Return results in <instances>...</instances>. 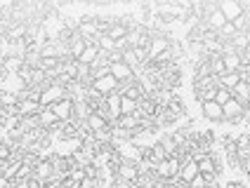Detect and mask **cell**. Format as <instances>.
I'll return each mask as SVG.
<instances>
[{
	"mask_svg": "<svg viewBox=\"0 0 250 188\" xmlns=\"http://www.w3.org/2000/svg\"><path fill=\"white\" fill-rule=\"evenodd\" d=\"M180 167H182V158L175 155V158H167V160L158 162V165L153 167V174L158 176L161 181H166V184H172L177 172H180Z\"/></svg>",
	"mask_w": 250,
	"mask_h": 188,
	"instance_id": "1",
	"label": "cell"
},
{
	"mask_svg": "<svg viewBox=\"0 0 250 188\" xmlns=\"http://www.w3.org/2000/svg\"><path fill=\"white\" fill-rule=\"evenodd\" d=\"M66 96H69V90L62 87V85H57V82H52V85H47V87L41 92V106L50 108V106H55L57 101L66 99Z\"/></svg>",
	"mask_w": 250,
	"mask_h": 188,
	"instance_id": "2",
	"label": "cell"
},
{
	"mask_svg": "<svg viewBox=\"0 0 250 188\" xmlns=\"http://www.w3.org/2000/svg\"><path fill=\"white\" fill-rule=\"evenodd\" d=\"M243 118H246V108L241 106L236 99H229L222 106V122H227V125H241V122H246Z\"/></svg>",
	"mask_w": 250,
	"mask_h": 188,
	"instance_id": "3",
	"label": "cell"
},
{
	"mask_svg": "<svg viewBox=\"0 0 250 188\" xmlns=\"http://www.w3.org/2000/svg\"><path fill=\"white\" fill-rule=\"evenodd\" d=\"M196 176H198V165H196V160H184L172 184H182V186H189V184L194 181Z\"/></svg>",
	"mask_w": 250,
	"mask_h": 188,
	"instance_id": "4",
	"label": "cell"
},
{
	"mask_svg": "<svg viewBox=\"0 0 250 188\" xmlns=\"http://www.w3.org/2000/svg\"><path fill=\"white\" fill-rule=\"evenodd\" d=\"M166 50H170V38H167V36H151V40L146 45V56H149V61H153L156 56H161Z\"/></svg>",
	"mask_w": 250,
	"mask_h": 188,
	"instance_id": "5",
	"label": "cell"
},
{
	"mask_svg": "<svg viewBox=\"0 0 250 188\" xmlns=\"http://www.w3.org/2000/svg\"><path fill=\"white\" fill-rule=\"evenodd\" d=\"M109 73H111L113 78L118 82H130L137 78V73L132 71V68L127 66L125 61H116V64H109Z\"/></svg>",
	"mask_w": 250,
	"mask_h": 188,
	"instance_id": "6",
	"label": "cell"
},
{
	"mask_svg": "<svg viewBox=\"0 0 250 188\" xmlns=\"http://www.w3.org/2000/svg\"><path fill=\"white\" fill-rule=\"evenodd\" d=\"M90 90L99 92L102 96H109L111 92H116V90H118V80H116L111 73H109V75H104V78H99V80H92Z\"/></svg>",
	"mask_w": 250,
	"mask_h": 188,
	"instance_id": "7",
	"label": "cell"
},
{
	"mask_svg": "<svg viewBox=\"0 0 250 188\" xmlns=\"http://www.w3.org/2000/svg\"><path fill=\"white\" fill-rule=\"evenodd\" d=\"M52 108V113L57 115V120L59 122H69L71 118H73V99L71 96H66V99H62V101H57Z\"/></svg>",
	"mask_w": 250,
	"mask_h": 188,
	"instance_id": "8",
	"label": "cell"
},
{
	"mask_svg": "<svg viewBox=\"0 0 250 188\" xmlns=\"http://www.w3.org/2000/svg\"><path fill=\"white\" fill-rule=\"evenodd\" d=\"M52 174H55V167H52L50 158H41V162L33 167V176L31 179H38L41 184H47L52 179Z\"/></svg>",
	"mask_w": 250,
	"mask_h": 188,
	"instance_id": "9",
	"label": "cell"
},
{
	"mask_svg": "<svg viewBox=\"0 0 250 188\" xmlns=\"http://www.w3.org/2000/svg\"><path fill=\"white\" fill-rule=\"evenodd\" d=\"M217 10L222 12V17L227 21H234L238 14L243 12V10H241V0H220V2H217Z\"/></svg>",
	"mask_w": 250,
	"mask_h": 188,
	"instance_id": "10",
	"label": "cell"
},
{
	"mask_svg": "<svg viewBox=\"0 0 250 188\" xmlns=\"http://www.w3.org/2000/svg\"><path fill=\"white\" fill-rule=\"evenodd\" d=\"M104 108H106V115H109V122H116L121 118V94L118 92H111L106 96V101H104Z\"/></svg>",
	"mask_w": 250,
	"mask_h": 188,
	"instance_id": "11",
	"label": "cell"
},
{
	"mask_svg": "<svg viewBox=\"0 0 250 188\" xmlns=\"http://www.w3.org/2000/svg\"><path fill=\"white\" fill-rule=\"evenodd\" d=\"M201 115L210 122H222V106L217 101H203L201 104Z\"/></svg>",
	"mask_w": 250,
	"mask_h": 188,
	"instance_id": "12",
	"label": "cell"
},
{
	"mask_svg": "<svg viewBox=\"0 0 250 188\" xmlns=\"http://www.w3.org/2000/svg\"><path fill=\"white\" fill-rule=\"evenodd\" d=\"M231 99H236L243 108L250 106V82H238L236 87L231 90Z\"/></svg>",
	"mask_w": 250,
	"mask_h": 188,
	"instance_id": "13",
	"label": "cell"
},
{
	"mask_svg": "<svg viewBox=\"0 0 250 188\" xmlns=\"http://www.w3.org/2000/svg\"><path fill=\"white\" fill-rule=\"evenodd\" d=\"M85 127H87V132L90 134H95V132H102V130H106V127H111L109 120L104 118V115H99V113H90V118L85 120Z\"/></svg>",
	"mask_w": 250,
	"mask_h": 188,
	"instance_id": "14",
	"label": "cell"
},
{
	"mask_svg": "<svg viewBox=\"0 0 250 188\" xmlns=\"http://www.w3.org/2000/svg\"><path fill=\"white\" fill-rule=\"evenodd\" d=\"M17 111H19V118H28V115H38L42 111V106L38 101H31V99H24L17 104Z\"/></svg>",
	"mask_w": 250,
	"mask_h": 188,
	"instance_id": "15",
	"label": "cell"
},
{
	"mask_svg": "<svg viewBox=\"0 0 250 188\" xmlns=\"http://www.w3.org/2000/svg\"><path fill=\"white\" fill-rule=\"evenodd\" d=\"M38 125H41L42 130H47V132H52L59 120H57V115L52 113V108H42L41 113H38Z\"/></svg>",
	"mask_w": 250,
	"mask_h": 188,
	"instance_id": "16",
	"label": "cell"
},
{
	"mask_svg": "<svg viewBox=\"0 0 250 188\" xmlns=\"http://www.w3.org/2000/svg\"><path fill=\"white\" fill-rule=\"evenodd\" d=\"M222 61H224V73H238L243 61H241V54L231 52V54H222Z\"/></svg>",
	"mask_w": 250,
	"mask_h": 188,
	"instance_id": "17",
	"label": "cell"
},
{
	"mask_svg": "<svg viewBox=\"0 0 250 188\" xmlns=\"http://www.w3.org/2000/svg\"><path fill=\"white\" fill-rule=\"evenodd\" d=\"M97 56H99L97 45H87V47L83 50V54L78 56V64H83V66H92V64L97 61Z\"/></svg>",
	"mask_w": 250,
	"mask_h": 188,
	"instance_id": "18",
	"label": "cell"
},
{
	"mask_svg": "<svg viewBox=\"0 0 250 188\" xmlns=\"http://www.w3.org/2000/svg\"><path fill=\"white\" fill-rule=\"evenodd\" d=\"M208 68L210 73L217 78V75H222L224 73V61H222V54H210L208 56Z\"/></svg>",
	"mask_w": 250,
	"mask_h": 188,
	"instance_id": "19",
	"label": "cell"
},
{
	"mask_svg": "<svg viewBox=\"0 0 250 188\" xmlns=\"http://www.w3.org/2000/svg\"><path fill=\"white\" fill-rule=\"evenodd\" d=\"M231 26L236 28V33H250V14H246V12H241L231 21Z\"/></svg>",
	"mask_w": 250,
	"mask_h": 188,
	"instance_id": "20",
	"label": "cell"
},
{
	"mask_svg": "<svg viewBox=\"0 0 250 188\" xmlns=\"http://www.w3.org/2000/svg\"><path fill=\"white\" fill-rule=\"evenodd\" d=\"M139 108V101H132L130 96H121V115H135Z\"/></svg>",
	"mask_w": 250,
	"mask_h": 188,
	"instance_id": "21",
	"label": "cell"
},
{
	"mask_svg": "<svg viewBox=\"0 0 250 188\" xmlns=\"http://www.w3.org/2000/svg\"><path fill=\"white\" fill-rule=\"evenodd\" d=\"M106 36L116 42V40H121V38H125V36H127V28H125L123 24H111V26H109V31H106Z\"/></svg>",
	"mask_w": 250,
	"mask_h": 188,
	"instance_id": "22",
	"label": "cell"
},
{
	"mask_svg": "<svg viewBox=\"0 0 250 188\" xmlns=\"http://www.w3.org/2000/svg\"><path fill=\"white\" fill-rule=\"evenodd\" d=\"M229 99H231V90H224V87H217V90H215V101H217L220 106H224Z\"/></svg>",
	"mask_w": 250,
	"mask_h": 188,
	"instance_id": "23",
	"label": "cell"
},
{
	"mask_svg": "<svg viewBox=\"0 0 250 188\" xmlns=\"http://www.w3.org/2000/svg\"><path fill=\"white\" fill-rule=\"evenodd\" d=\"M206 186H208V184H206V176H203V174H198L194 181L189 184V188H206Z\"/></svg>",
	"mask_w": 250,
	"mask_h": 188,
	"instance_id": "24",
	"label": "cell"
},
{
	"mask_svg": "<svg viewBox=\"0 0 250 188\" xmlns=\"http://www.w3.org/2000/svg\"><path fill=\"white\" fill-rule=\"evenodd\" d=\"M10 188H28V181H24V179H14L12 184H10Z\"/></svg>",
	"mask_w": 250,
	"mask_h": 188,
	"instance_id": "25",
	"label": "cell"
},
{
	"mask_svg": "<svg viewBox=\"0 0 250 188\" xmlns=\"http://www.w3.org/2000/svg\"><path fill=\"white\" fill-rule=\"evenodd\" d=\"M238 167H241V169H243V172H246V176H250V158H246V160L241 162V165H238Z\"/></svg>",
	"mask_w": 250,
	"mask_h": 188,
	"instance_id": "26",
	"label": "cell"
},
{
	"mask_svg": "<svg viewBox=\"0 0 250 188\" xmlns=\"http://www.w3.org/2000/svg\"><path fill=\"white\" fill-rule=\"evenodd\" d=\"M248 155H250V148H248Z\"/></svg>",
	"mask_w": 250,
	"mask_h": 188,
	"instance_id": "27",
	"label": "cell"
},
{
	"mask_svg": "<svg viewBox=\"0 0 250 188\" xmlns=\"http://www.w3.org/2000/svg\"><path fill=\"white\" fill-rule=\"evenodd\" d=\"M248 36H250V33H248Z\"/></svg>",
	"mask_w": 250,
	"mask_h": 188,
	"instance_id": "28",
	"label": "cell"
}]
</instances>
